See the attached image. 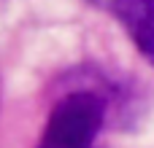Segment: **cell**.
<instances>
[{"mask_svg":"<svg viewBox=\"0 0 154 148\" xmlns=\"http://www.w3.org/2000/svg\"><path fill=\"white\" fill-rule=\"evenodd\" d=\"M108 100L97 89H76L57 100L38 148H97Z\"/></svg>","mask_w":154,"mask_h":148,"instance_id":"1","label":"cell"},{"mask_svg":"<svg viewBox=\"0 0 154 148\" xmlns=\"http://www.w3.org/2000/svg\"><path fill=\"white\" fill-rule=\"evenodd\" d=\"M95 8L119 19L138 46V51L154 65V0H87Z\"/></svg>","mask_w":154,"mask_h":148,"instance_id":"2","label":"cell"}]
</instances>
